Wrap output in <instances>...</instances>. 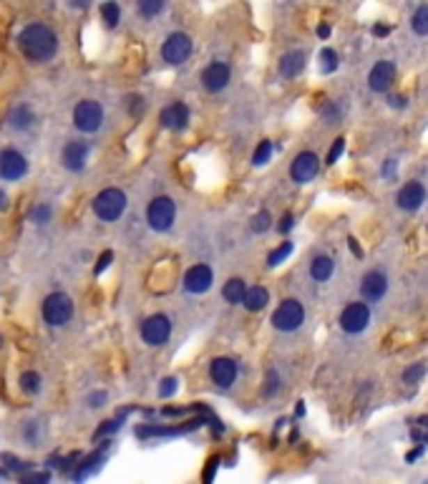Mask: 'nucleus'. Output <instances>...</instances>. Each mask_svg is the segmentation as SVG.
<instances>
[{
    "instance_id": "1",
    "label": "nucleus",
    "mask_w": 428,
    "mask_h": 484,
    "mask_svg": "<svg viewBox=\"0 0 428 484\" xmlns=\"http://www.w3.org/2000/svg\"><path fill=\"white\" fill-rule=\"evenodd\" d=\"M18 48L31 63H46L58 51V36L46 23H31L20 31Z\"/></svg>"
},
{
    "instance_id": "2",
    "label": "nucleus",
    "mask_w": 428,
    "mask_h": 484,
    "mask_svg": "<svg viewBox=\"0 0 428 484\" xmlns=\"http://www.w3.org/2000/svg\"><path fill=\"white\" fill-rule=\"evenodd\" d=\"M124 210H126V194L121 189H116V187L104 189V192H99L96 199H93V212H96L99 219H104V222H116L124 214Z\"/></svg>"
},
{
    "instance_id": "3",
    "label": "nucleus",
    "mask_w": 428,
    "mask_h": 484,
    "mask_svg": "<svg viewBox=\"0 0 428 484\" xmlns=\"http://www.w3.org/2000/svg\"><path fill=\"white\" fill-rule=\"evenodd\" d=\"M73 318V303L66 292H51L46 300H43V320L53 328L58 325H66Z\"/></svg>"
},
{
    "instance_id": "4",
    "label": "nucleus",
    "mask_w": 428,
    "mask_h": 484,
    "mask_svg": "<svg viewBox=\"0 0 428 484\" xmlns=\"http://www.w3.org/2000/svg\"><path fill=\"white\" fill-rule=\"evenodd\" d=\"M174 217H177V207L169 197H154L146 207V222L157 233H166L174 225Z\"/></svg>"
},
{
    "instance_id": "5",
    "label": "nucleus",
    "mask_w": 428,
    "mask_h": 484,
    "mask_svg": "<svg viewBox=\"0 0 428 484\" xmlns=\"http://www.w3.org/2000/svg\"><path fill=\"white\" fill-rule=\"evenodd\" d=\"M303 320H305V308H303V303L295 298L283 300L280 308L272 313V325H275L277 331H285V333L297 331V328L303 325Z\"/></svg>"
},
{
    "instance_id": "6",
    "label": "nucleus",
    "mask_w": 428,
    "mask_h": 484,
    "mask_svg": "<svg viewBox=\"0 0 428 484\" xmlns=\"http://www.w3.org/2000/svg\"><path fill=\"white\" fill-rule=\"evenodd\" d=\"M73 124L84 134L99 132L101 124H104V109H101L99 101H91V99L81 101L79 107L73 109Z\"/></svg>"
},
{
    "instance_id": "7",
    "label": "nucleus",
    "mask_w": 428,
    "mask_h": 484,
    "mask_svg": "<svg viewBox=\"0 0 428 484\" xmlns=\"http://www.w3.org/2000/svg\"><path fill=\"white\" fill-rule=\"evenodd\" d=\"M191 56V38L187 33H171L161 46V61L169 66H179Z\"/></svg>"
},
{
    "instance_id": "8",
    "label": "nucleus",
    "mask_w": 428,
    "mask_h": 484,
    "mask_svg": "<svg viewBox=\"0 0 428 484\" xmlns=\"http://www.w3.org/2000/svg\"><path fill=\"white\" fill-rule=\"evenodd\" d=\"M171 336V323L166 315H149V318L141 323V338L149 345H164Z\"/></svg>"
},
{
    "instance_id": "9",
    "label": "nucleus",
    "mask_w": 428,
    "mask_h": 484,
    "mask_svg": "<svg viewBox=\"0 0 428 484\" xmlns=\"http://www.w3.org/2000/svg\"><path fill=\"white\" fill-rule=\"evenodd\" d=\"M317 172H320V159H317L312 152L297 154L295 162H292V166H290V177H292V182H297V185H308V182H312L317 177Z\"/></svg>"
},
{
    "instance_id": "10",
    "label": "nucleus",
    "mask_w": 428,
    "mask_h": 484,
    "mask_svg": "<svg viewBox=\"0 0 428 484\" xmlns=\"http://www.w3.org/2000/svg\"><path fill=\"white\" fill-rule=\"evenodd\" d=\"M368 323H370V311L365 303H350L340 313V328L345 333H360L368 328Z\"/></svg>"
},
{
    "instance_id": "11",
    "label": "nucleus",
    "mask_w": 428,
    "mask_h": 484,
    "mask_svg": "<svg viewBox=\"0 0 428 484\" xmlns=\"http://www.w3.org/2000/svg\"><path fill=\"white\" fill-rule=\"evenodd\" d=\"M26 172H28V162L23 154L15 152V149L0 152V177H3V180L15 182V180H20Z\"/></svg>"
},
{
    "instance_id": "12",
    "label": "nucleus",
    "mask_w": 428,
    "mask_h": 484,
    "mask_svg": "<svg viewBox=\"0 0 428 484\" xmlns=\"http://www.w3.org/2000/svg\"><path fill=\"white\" fill-rule=\"evenodd\" d=\"M230 76H232L230 66H227L224 61H212L209 66L202 71V86L209 93H217V91H222V88H227Z\"/></svg>"
},
{
    "instance_id": "13",
    "label": "nucleus",
    "mask_w": 428,
    "mask_h": 484,
    "mask_svg": "<svg viewBox=\"0 0 428 484\" xmlns=\"http://www.w3.org/2000/svg\"><path fill=\"white\" fill-rule=\"evenodd\" d=\"M214 283V272H212L209 265H191L189 270L184 272V290L187 292H207Z\"/></svg>"
},
{
    "instance_id": "14",
    "label": "nucleus",
    "mask_w": 428,
    "mask_h": 484,
    "mask_svg": "<svg viewBox=\"0 0 428 484\" xmlns=\"http://www.w3.org/2000/svg\"><path fill=\"white\" fill-rule=\"evenodd\" d=\"M159 121H161L164 129L182 132V129H187V124H189V109H187V104H182V101H174V104L161 109Z\"/></svg>"
},
{
    "instance_id": "15",
    "label": "nucleus",
    "mask_w": 428,
    "mask_h": 484,
    "mask_svg": "<svg viewBox=\"0 0 428 484\" xmlns=\"http://www.w3.org/2000/svg\"><path fill=\"white\" fill-rule=\"evenodd\" d=\"M393 81H395V63L393 61H378L376 66L370 68L368 86L376 93L388 91V88L393 86Z\"/></svg>"
},
{
    "instance_id": "16",
    "label": "nucleus",
    "mask_w": 428,
    "mask_h": 484,
    "mask_svg": "<svg viewBox=\"0 0 428 484\" xmlns=\"http://www.w3.org/2000/svg\"><path fill=\"white\" fill-rule=\"evenodd\" d=\"M88 159V144L86 141H68L61 152V162L66 166L68 172H81Z\"/></svg>"
},
{
    "instance_id": "17",
    "label": "nucleus",
    "mask_w": 428,
    "mask_h": 484,
    "mask_svg": "<svg viewBox=\"0 0 428 484\" xmlns=\"http://www.w3.org/2000/svg\"><path fill=\"white\" fill-rule=\"evenodd\" d=\"M395 202H398V207L406 210V212H415V210L426 202V189H423L421 182H409L406 187H401V192H398Z\"/></svg>"
},
{
    "instance_id": "18",
    "label": "nucleus",
    "mask_w": 428,
    "mask_h": 484,
    "mask_svg": "<svg viewBox=\"0 0 428 484\" xmlns=\"http://www.w3.org/2000/svg\"><path fill=\"white\" fill-rule=\"evenodd\" d=\"M209 376L219 389H230L237 378V364L232 359H214L209 366Z\"/></svg>"
},
{
    "instance_id": "19",
    "label": "nucleus",
    "mask_w": 428,
    "mask_h": 484,
    "mask_svg": "<svg viewBox=\"0 0 428 484\" xmlns=\"http://www.w3.org/2000/svg\"><path fill=\"white\" fill-rule=\"evenodd\" d=\"M386 290H388V280H386V275L383 272H368L365 278H363V283H360V295L365 300H381L383 295H386Z\"/></svg>"
},
{
    "instance_id": "20",
    "label": "nucleus",
    "mask_w": 428,
    "mask_h": 484,
    "mask_svg": "<svg viewBox=\"0 0 428 484\" xmlns=\"http://www.w3.org/2000/svg\"><path fill=\"white\" fill-rule=\"evenodd\" d=\"M305 51H290V54H285L280 58V73H283L285 79H295L300 76L305 68Z\"/></svg>"
},
{
    "instance_id": "21",
    "label": "nucleus",
    "mask_w": 428,
    "mask_h": 484,
    "mask_svg": "<svg viewBox=\"0 0 428 484\" xmlns=\"http://www.w3.org/2000/svg\"><path fill=\"white\" fill-rule=\"evenodd\" d=\"M242 303H244V308H247V311L257 313V311H262L264 305L270 303V292L264 290V288H260V286L247 288V290H244Z\"/></svg>"
},
{
    "instance_id": "22",
    "label": "nucleus",
    "mask_w": 428,
    "mask_h": 484,
    "mask_svg": "<svg viewBox=\"0 0 428 484\" xmlns=\"http://www.w3.org/2000/svg\"><path fill=\"white\" fill-rule=\"evenodd\" d=\"M333 270H335V263H333L328 255H317V258L310 263V275H312V280H317V283L330 280Z\"/></svg>"
},
{
    "instance_id": "23",
    "label": "nucleus",
    "mask_w": 428,
    "mask_h": 484,
    "mask_svg": "<svg viewBox=\"0 0 428 484\" xmlns=\"http://www.w3.org/2000/svg\"><path fill=\"white\" fill-rule=\"evenodd\" d=\"M244 290H247V286H244V280H242V278H232L230 283H224L222 295H224V300H227L230 305H237V303H242Z\"/></svg>"
},
{
    "instance_id": "24",
    "label": "nucleus",
    "mask_w": 428,
    "mask_h": 484,
    "mask_svg": "<svg viewBox=\"0 0 428 484\" xmlns=\"http://www.w3.org/2000/svg\"><path fill=\"white\" fill-rule=\"evenodd\" d=\"M101 20H104L106 28H116L121 20V8L116 0H106L104 6H101Z\"/></svg>"
},
{
    "instance_id": "25",
    "label": "nucleus",
    "mask_w": 428,
    "mask_h": 484,
    "mask_svg": "<svg viewBox=\"0 0 428 484\" xmlns=\"http://www.w3.org/2000/svg\"><path fill=\"white\" fill-rule=\"evenodd\" d=\"M166 8V0H136V10L141 18L152 20Z\"/></svg>"
},
{
    "instance_id": "26",
    "label": "nucleus",
    "mask_w": 428,
    "mask_h": 484,
    "mask_svg": "<svg viewBox=\"0 0 428 484\" xmlns=\"http://www.w3.org/2000/svg\"><path fill=\"white\" fill-rule=\"evenodd\" d=\"M35 121L33 111H31V107H15L13 114H10V124L15 126V129H31Z\"/></svg>"
},
{
    "instance_id": "27",
    "label": "nucleus",
    "mask_w": 428,
    "mask_h": 484,
    "mask_svg": "<svg viewBox=\"0 0 428 484\" xmlns=\"http://www.w3.org/2000/svg\"><path fill=\"white\" fill-rule=\"evenodd\" d=\"M411 439L415 444H428V416H418L411 424Z\"/></svg>"
},
{
    "instance_id": "28",
    "label": "nucleus",
    "mask_w": 428,
    "mask_h": 484,
    "mask_svg": "<svg viewBox=\"0 0 428 484\" xmlns=\"http://www.w3.org/2000/svg\"><path fill=\"white\" fill-rule=\"evenodd\" d=\"M411 28L418 36H428V6H421L411 18Z\"/></svg>"
},
{
    "instance_id": "29",
    "label": "nucleus",
    "mask_w": 428,
    "mask_h": 484,
    "mask_svg": "<svg viewBox=\"0 0 428 484\" xmlns=\"http://www.w3.org/2000/svg\"><path fill=\"white\" fill-rule=\"evenodd\" d=\"M272 152H275V146H272V141H260V146L255 149V154H252V164L255 166H262V164H267L270 162V157H272Z\"/></svg>"
},
{
    "instance_id": "30",
    "label": "nucleus",
    "mask_w": 428,
    "mask_h": 484,
    "mask_svg": "<svg viewBox=\"0 0 428 484\" xmlns=\"http://www.w3.org/2000/svg\"><path fill=\"white\" fill-rule=\"evenodd\" d=\"M20 389H23L26 393H31V396L38 393L40 391V376L35 371H26L23 376H20Z\"/></svg>"
},
{
    "instance_id": "31",
    "label": "nucleus",
    "mask_w": 428,
    "mask_h": 484,
    "mask_svg": "<svg viewBox=\"0 0 428 484\" xmlns=\"http://www.w3.org/2000/svg\"><path fill=\"white\" fill-rule=\"evenodd\" d=\"M335 68H338V54L333 48H323V51H320V71L333 73Z\"/></svg>"
},
{
    "instance_id": "32",
    "label": "nucleus",
    "mask_w": 428,
    "mask_h": 484,
    "mask_svg": "<svg viewBox=\"0 0 428 484\" xmlns=\"http://www.w3.org/2000/svg\"><path fill=\"white\" fill-rule=\"evenodd\" d=\"M423 376H426V366L415 364V366H411V368H406V371H403V384L413 386V384H418Z\"/></svg>"
},
{
    "instance_id": "33",
    "label": "nucleus",
    "mask_w": 428,
    "mask_h": 484,
    "mask_svg": "<svg viewBox=\"0 0 428 484\" xmlns=\"http://www.w3.org/2000/svg\"><path fill=\"white\" fill-rule=\"evenodd\" d=\"M290 252H292V242H283V245L277 247V250L272 252L270 258H267V265H270V267H277L285 258H290Z\"/></svg>"
},
{
    "instance_id": "34",
    "label": "nucleus",
    "mask_w": 428,
    "mask_h": 484,
    "mask_svg": "<svg viewBox=\"0 0 428 484\" xmlns=\"http://www.w3.org/2000/svg\"><path fill=\"white\" fill-rule=\"evenodd\" d=\"M277 391H280V376H277V371H267V378H264V396L270 398V396H275Z\"/></svg>"
},
{
    "instance_id": "35",
    "label": "nucleus",
    "mask_w": 428,
    "mask_h": 484,
    "mask_svg": "<svg viewBox=\"0 0 428 484\" xmlns=\"http://www.w3.org/2000/svg\"><path fill=\"white\" fill-rule=\"evenodd\" d=\"M270 227V212L262 210V212H257L255 219H252V233H264Z\"/></svg>"
},
{
    "instance_id": "36",
    "label": "nucleus",
    "mask_w": 428,
    "mask_h": 484,
    "mask_svg": "<svg viewBox=\"0 0 428 484\" xmlns=\"http://www.w3.org/2000/svg\"><path fill=\"white\" fill-rule=\"evenodd\" d=\"M174 391H177V378H174V376L164 378V381H161V386H159V396L169 398V396H174Z\"/></svg>"
},
{
    "instance_id": "37",
    "label": "nucleus",
    "mask_w": 428,
    "mask_h": 484,
    "mask_svg": "<svg viewBox=\"0 0 428 484\" xmlns=\"http://www.w3.org/2000/svg\"><path fill=\"white\" fill-rule=\"evenodd\" d=\"M345 152V139H335V144L330 146V154H328V164H335L338 159L342 157Z\"/></svg>"
},
{
    "instance_id": "38",
    "label": "nucleus",
    "mask_w": 428,
    "mask_h": 484,
    "mask_svg": "<svg viewBox=\"0 0 428 484\" xmlns=\"http://www.w3.org/2000/svg\"><path fill=\"white\" fill-rule=\"evenodd\" d=\"M395 172H398V162L386 159V164H383V177H386V180H393Z\"/></svg>"
},
{
    "instance_id": "39",
    "label": "nucleus",
    "mask_w": 428,
    "mask_h": 484,
    "mask_svg": "<svg viewBox=\"0 0 428 484\" xmlns=\"http://www.w3.org/2000/svg\"><path fill=\"white\" fill-rule=\"evenodd\" d=\"M33 219L35 222H48L51 219V207H35V212H33Z\"/></svg>"
},
{
    "instance_id": "40",
    "label": "nucleus",
    "mask_w": 428,
    "mask_h": 484,
    "mask_svg": "<svg viewBox=\"0 0 428 484\" xmlns=\"http://www.w3.org/2000/svg\"><path fill=\"white\" fill-rule=\"evenodd\" d=\"M292 225H295V217H292V214L287 212V214H283V219H280V227H277V230H280V233L285 235V233H290Z\"/></svg>"
},
{
    "instance_id": "41",
    "label": "nucleus",
    "mask_w": 428,
    "mask_h": 484,
    "mask_svg": "<svg viewBox=\"0 0 428 484\" xmlns=\"http://www.w3.org/2000/svg\"><path fill=\"white\" fill-rule=\"evenodd\" d=\"M338 116H340V111L335 109V104H328V109L323 111V119L333 124V121H338Z\"/></svg>"
},
{
    "instance_id": "42",
    "label": "nucleus",
    "mask_w": 428,
    "mask_h": 484,
    "mask_svg": "<svg viewBox=\"0 0 428 484\" xmlns=\"http://www.w3.org/2000/svg\"><path fill=\"white\" fill-rule=\"evenodd\" d=\"M51 479V474L48 471H38V474H26L23 477V482H48Z\"/></svg>"
},
{
    "instance_id": "43",
    "label": "nucleus",
    "mask_w": 428,
    "mask_h": 484,
    "mask_svg": "<svg viewBox=\"0 0 428 484\" xmlns=\"http://www.w3.org/2000/svg\"><path fill=\"white\" fill-rule=\"evenodd\" d=\"M116 429H119V421H109V424H106V426H101V429L96 431V439H99V437H104V434H111V431H116Z\"/></svg>"
},
{
    "instance_id": "44",
    "label": "nucleus",
    "mask_w": 428,
    "mask_h": 484,
    "mask_svg": "<svg viewBox=\"0 0 428 484\" xmlns=\"http://www.w3.org/2000/svg\"><path fill=\"white\" fill-rule=\"evenodd\" d=\"M111 252H104V255H101L99 258V265H96V272H101V270H106V267H109V263H111Z\"/></svg>"
},
{
    "instance_id": "45",
    "label": "nucleus",
    "mask_w": 428,
    "mask_h": 484,
    "mask_svg": "<svg viewBox=\"0 0 428 484\" xmlns=\"http://www.w3.org/2000/svg\"><path fill=\"white\" fill-rule=\"evenodd\" d=\"M388 104L393 109H403L406 107V96H401V93H398V96H388Z\"/></svg>"
},
{
    "instance_id": "46",
    "label": "nucleus",
    "mask_w": 428,
    "mask_h": 484,
    "mask_svg": "<svg viewBox=\"0 0 428 484\" xmlns=\"http://www.w3.org/2000/svg\"><path fill=\"white\" fill-rule=\"evenodd\" d=\"M421 454H423V444H418V446H415V449H411L409 454H406V462H409V465H411V462H415V459L421 457Z\"/></svg>"
},
{
    "instance_id": "47",
    "label": "nucleus",
    "mask_w": 428,
    "mask_h": 484,
    "mask_svg": "<svg viewBox=\"0 0 428 484\" xmlns=\"http://www.w3.org/2000/svg\"><path fill=\"white\" fill-rule=\"evenodd\" d=\"M390 33V28L388 26H383V23H376V26H373V36H388Z\"/></svg>"
},
{
    "instance_id": "48",
    "label": "nucleus",
    "mask_w": 428,
    "mask_h": 484,
    "mask_svg": "<svg viewBox=\"0 0 428 484\" xmlns=\"http://www.w3.org/2000/svg\"><path fill=\"white\" fill-rule=\"evenodd\" d=\"M101 401H106V393L104 391L93 393V396H91V406H101Z\"/></svg>"
},
{
    "instance_id": "49",
    "label": "nucleus",
    "mask_w": 428,
    "mask_h": 484,
    "mask_svg": "<svg viewBox=\"0 0 428 484\" xmlns=\"http://www.w3.org/2000/svg\"><path fill=\"white\" fill-rule=\"evenodd\" d=\"M317 36H320V38H328V36H330V26H328V23H323V26L317 28Z\"/></svg>"
},
{
    "instance_id": "50",
    "label": "nucleus",
    "mask_w": 428,
    "mask_h": 484,
    "mask_svg": "<svg viewBox=\"0 0 428 484\" xmlns=\"http://www.w3.org/2000/svg\"><path fill=\"white\" fill-rule=\"evenodd\" d=\"M88 3H91V0H71L73 8H88Z\"/></svg>"
},
{
    "instance_id": "51",
    "label": "nucleus",
    "mask_w": 428,
    "mask_h": 484,
    "mask_svg": "<svg viewBox=\"0 0 428 484\" xmlns=\"http://www.w3.org/2000/svg\"><path fill=\"white\" fill-rule=\"evenodd\" d=\"M350 250H353V252H356V255H358V258H360V255H363V250H360V245H358V242H356V240H350Z\"/></svg>"
},
{
    "instance_id": "52",
    "label": "nucleus",
    "mask_w": 428,
    "mask_h": 484,
    "mask_svg": "<svg viewBox=\"0 0 428 484\" xmlns=\"http://www.w3.org/2000/svg\"><path fill=\"white\" fill-rule=\"evenodd\" d=\"M8 207V197H6V192H0V210H6Z\"/></svg>"
},
{
    "instance_id": "53",
    "label": "nucleus",
    "mask_w": 428,
    "mask_h": 484,
    "mask_svg": "<svg viewBox=\"0 0 428 484\" xmlns=\"http://www.w3.org/2000/svg\"><path fill=\"white\" fill-rule=\"evenodd\" d=\"M303 414H305V404L300 401V404H297V416H303Z\"/></svg>"
},
{
    "instance_id": "54",
    "label": "nucleus",
    "mask_w": 428,
    "mask_h": 484,
    "mask_svg": "<svg viewBox=\"0 0 428 484\" xmlns=\"http://www.w3.org/2000/svg\"><path fill=\"white\" fill-rule=\"evenodd\" d=\"M0 343H3V336H0Z\"/></svg>"
}]
</instances>
